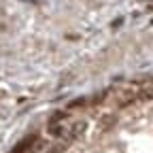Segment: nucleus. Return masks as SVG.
I'll list each match as a JSON object with an SVG mask.
<instances>
[{
    "label": "nucleus",
    "instance_id": "nucleus-1",
    "mask_svg": "<svg viewBox=\"0 0 153 153\" xmlns=\"http://www.w3.org/2000/svg\"><path fill=\"white\" fill-rule=\"evenodd\" d=\"M34 140H36V136H30V138H24V140H22V143H19V145H17V147H15V149H13L11 153H24V151H28V149H30V145H32Z\"/></svg>",
    "mask_w": 153,
    "mask_h": 153
}]
</instances>
